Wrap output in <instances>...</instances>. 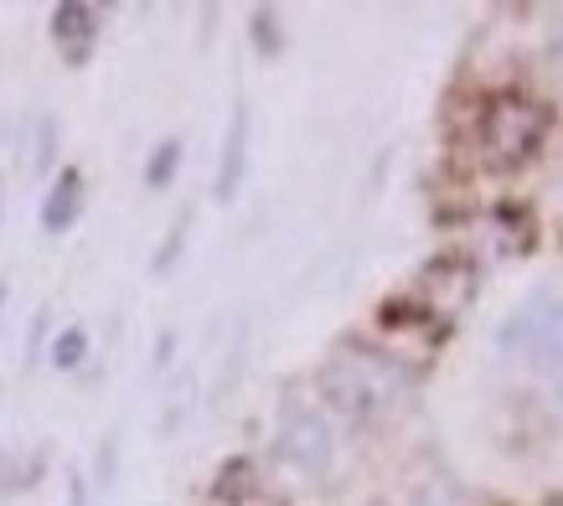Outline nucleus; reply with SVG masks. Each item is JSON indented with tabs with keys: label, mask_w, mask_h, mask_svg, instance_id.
Here are the masks:
<instances>
[{
	"label": "nucleus",
	"mask_w": 563,
	"mask_h": 506,
	"mask_svg": "<svg viewBox=\"0 0 563 506\" xmlns=\"http://www.w3.org/2000/svg\"><path fill=\"white\" fill-rule=\"evenodd\" d=\"M321 393L352 419H377V414H393L413 393V367L388 352L342 346L321 367Z\"/></svg>",
	"instance_id": "f257e3e1"
},
{
	"label": "nucleus",
	"mask_w": 563,
	"mask_h": 506,
	"mask_svg": "<svg viewBox=\"0 0 563 506\" xmlns=\"http://www.w3.org/2000/svg\"><path fill=\"white\" fill-rule=\"evenodd\" d=\"M52 42H57V52L68 57L73 68H84L93 42H99V11H93V6H78V0L57 6V11H52Z\"/></svg>",
	"instance_id": "39448f33"
},
{
	"label": "nucleus",
	"mask_w": 563,
	"mask_h": 506,
	"mask_svg": "<svg viewBox=\"0 0 563 506\" xmlns=\"http://www.w3.org/2000/svg\"><path fill=\"white\" fill-rule=\"evenodd\" d=\"M78 212H84V176L78 170H63L57 182H52L47 202H42V233H68L73 222H78Z\"/></svg>",
	"instance_id": "423d86ee"
},
{
	"label": "nucleus",
	"mask_w": 563,
	"mask_h": 506,
	"mask_svg": "<svg viewBox=\"0 0 563 506\" xmlns=\"http://www.w3.org/2000/svg\"><path fill=\"white\" fill-rule=\"evenodd\" d=\"M254 32H258V47H279V36H274V11H254Z\"/></svg>",
	"instance_id": "9b49d317"
},
{
	"label": "nucleus",
	"mask_w": 563,
	"mask_h": 506,
	"mask_svg": "<svg viewBox=\"0 0 563 506\" xmlns=\"http://www.w3.org/2000/svg\"><path fill=\"white\" fill-rule=\"evenodd\" d=\"M243 475H254V465H249V460H233V465H222V475H218V481H222V486H218L222 502H239L243 491H249V486H243Z\"/></svg>",
	"instance_id": "9d476101"
},
{
	"label": "nucleus",
	"mask_w": 563,
	"mask_h": 506,
	"mask_svg": "<svg viewBox=\"0 0 563 506\" xmlns=\"http://www.w3.org/2000/svg\"><path fill=\"white\" fill-rule=\"evenodd\" d=\"M548 135V109L543 103L522 99V94H496L481 114V145L492 166H517L528 161Z\"/></svg>",
	"instance_id": "7ed1b4c3"
},
{
	"label": "nucleus",
	"mask_w": 563,
	"mask_h": 506,
	"mask_svg": "<svg viewBox=\"0 0 563 506\" xmlns=\"http://www.w3.org/2000/svg\"><path fill=\"white\" fill-rule=\"evenodd\" d=\"M68 506H84V481H73V491H68Z\"/></svg>",
	"instance_id": "ddd939ff"
},
{
	"label": "nucleus",
	"mask_w": 563,
	"mask_h": 506,
	"mask_svg": "<svg viewBox=\"0 0 563 506\" xmlns=\"http://www.w3.org/2000/svg\"><path fill=\"white\" fill-rule=\"evenodd\" d=\"M243 161H249V109H233L228 119V140H222V170H218V197L228 202L243 182Z\"/></svg>",
	"instance_id": "0eeeda50"
},
{
	"label": "nucleus",
	"mask_w": 563,
	"mask_h": 506,
	"mask_svg": "<svg viewBox=\"0 0 563 506\" xmlns=\"http://www.w3.org/2000/svg\"><path fill=\"white\" fill-rule=\"evenodd\" d=\"M274 455L300 475H325L336 460V429L321 408L310 404H285L279 429H274Z\"/></svg>",
	"instance_id": "20e7f679"
},
{
	"label": "nucleus",
	"mask_w": 563,
	"mask_h": 506,
	"mask_svg": "<svg viewBox=\"0 0 563 506\" xmlns=\"http://www.w3.org/2000/svg\"><path fill=\"white\" fill-rule=\"evenodd\" d=\"M181 233H187V218L176 222V233H172V238H166V249L155 253V270H166V264H172V258H176V249H181Z\"/></svg>",
	"instance_id": "f8f14e48"
},
{
	"label": "nucleus",
	"mask_w": 563,
	"mask_h": 506,
	"mask_svg": "<svg viewBox=\"0 0 563 506\" xmlns=\"http://www.w3.org/2000/svg\"><path fill=\"white\" fill-rule=\"evenodd\" d=\"M496 346L528 372H543V377L563 383V300L548 289L522 295L496 326Z\"/></svg>",
	"instance_id": "f03ea898"
},
{
	"label": "nucleus",
	"mask_w": 563,
	"mask_h": 506,
	"mask_svg": "<svg viewBox=\"0 0 563 506\" xmlns=\"http://www.w3.org/2000/svg\"><path fill=\"white\" fill-rule=\"evenodd\" d=\"M84 356H88V331H84V326H68L63 337L52 341V367H57V372H73Z\"/></svg>",
	"instance_id": "1a4fd4ad"
},
{
	"label": "nucleus",
	"mask_w": 563,
	"mask_h": 506,
	"mask_svg": "<svg viewBox=\"0 0 563 506\" xmlns=\"http://www.w3.org/2000/svg\"><path fill=\"white\" fill-rule=\"evenodd\" d=\"M176 166H181V140H161L155 145V155H151V166H145V186H172V176H176Z\"/></svg>",
	"instance_id": "6e6552de"
}]
</instances>
